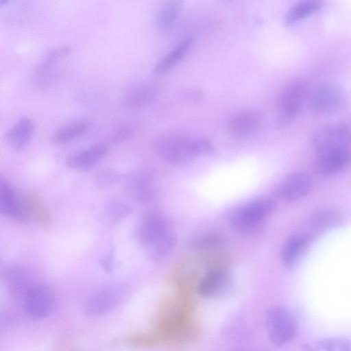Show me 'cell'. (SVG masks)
<instances>
[{
	"label": "cell",
	"mask_w": 351,
	"mask_h": 351,
	"mask_svg": "<svg viewBox=\"0 0 351 351\" xmlns=\"http://www.w3.org/2000/svg\"><path fill=\"white\" fill-rule=\"evenodd\" d=\"M157 154L172 164H180L213 151L210 142L205 138H191L178 132L162 135L156 143Z\"/></svg>",
	"instance_id": "6da1fadb"
},
{
	"label": "cell",
	"mask_w": 351,
	"mask_h": 351,
	"mask_svg": "<svg viewBox=\"0 0 351 351\" xmlns=\"http://www.w3.org/2000/svg\"><path fill=\"white\" fill-rule=\"evenodd\" d=\"M310 89L302 79L289 82L282 89L278 99L276 125L282 128L289 125L302 107L307 102Z\"/></svg>",
	"instance_id": "7a4b0ae2"
},
{
	"label": "cell",
	"mask_w": 351,
	"mask_h": 351,
	"mask_svg": "<svg viewBox=\"0 0 351 351\" xmlns=\"http://www.w3.org/2000/svg\"><path fill=\"white\" fill-rule=\"evenodd\" d=\"M274 208L275 202L272 199L268 197L256 199L235 210L230 216V223L238 232L254 233Z\"/></svg>",
	"instance_id": "3957f363"
},
{
	"label": "cell",
	"mask_w": 351,
	"mask_h": 351,
	"mask_svg": "<svg viewBox=\"0 0 351 351\" xmlns=\"http://www.w3.org/2000/svg\"><path fill=\"white\" fill-rule=\"evenodd\" d=\"M346 101L343 90L333 82H323L310 89L307 104L311 111L325 116L342 110Z\"/></svg>",
	"instance_id": "277c9868"
},
{
	"label": "cell",
	"mask_w": 351,
	"mask_h": 351,
	"mask_svg": "<svg viewBox=\"0 0 351 351\" xmlns=\"http://www.w3.org/2000/svg\"><path fill=\"white\" fill-rule=\"evenodd\" d=\"M266 323L269 338L276 346L291 341L297 332V323L293 314L285 307L277 306L268 310Z\"/></svg>",
	"instance_id": "5b68a950"
},
{
	"label": "cell",
	"mask_w": 351,
	"mask_h": 351,
	"mask_svg": "<svg viewBox=\"0 0 351 351\" xmlns=\"http://www.w3.org/2000/svg\"><path fill=\"white\" fill-rule=\"evenodd\" d=\"M71 52L67 46L54 48L48 51L36 68L32 83L39 89L50 87L56 81L60 70L62 60Z\"/></svg>",
	"instance_id": "8992f818"
},
{
	"label": "cell",
	"mask_w": 351,
	"mask_h": 351,
	"mask_svg": "<svg viewBox=\"0 0 351 351\" xmlns=\"http://www.w3.org/2000/svg\"><path fill=\"white\" fill-rule=\"evenodd\" d=\"M350 142V131L342 123L324 125L317 130L312 138V145L316 154L349 148Z\"/></svg>",
	"instance_id": "52a82bcc"
},
{
	"label": "cell",
	"mask_w": 351,
	"mask_h": 351,
	"mask_svg": "<svg viewBox=\"0 0 351 351\" xmlns=\"http://www.w3.org/2000/svg\"><path fill=\"white\" fill-rule=\"evenodd\" d=\"M0 210L4 216L19 222H27L32 217L27 199L19 197L2 178L0 180Z\"/></svg>",
	"instance_id": "ba28073f"
},
{
	"label": "cell",
	"mask_w": 351,
	"mask_h": 351,
	"mask_svg": "<svg viewBox=\"0 0 351 351\" xmlns=\"http://www.w3.org/2000/svg\"><path fill=\"white\" fill-rule=\"evenodd\" d=\"M311 190V182L306 174L294 172L287 175L273 188L274 195L282 200L293 202L306 195Z\"/></svg>",
	"instance_id": "9c48e42d"
},
{
	"label": "cell",
	"mask_w": 351,
	"mask_h": 351,
	"mask_svg": "<svg viewBox=\"0 0 351 351\" xmlns=\"http://www.w3.org/2000/svg\"><path fill=\"white\" fill-rule=\"evenodd\" d=\"M123 297V291L117 286L107 287L93 294L85 305V313L89 317H98L114 308Z\"/></svg>",
	"instance_id": "30bf717a"
},
{
	"label": "cell",
	"mask_w": 351,
	"mask_h": 351,
	"mask_svg": "<svg viewBox=\"0 0 351 351\" xmlns=\"http://www.w3.org/2000/svg\"><path fill=\"white\" fill-rule=\"evenodd\" d=\"M53 298L49 290L40 285H32L23 295V307L32 317L43 318L51 311Z\"/></svg>",
	"instance_id": "8fae6325"
},
{
	"label": "cell",
	"mask_w": 351,
	"mask_h": 351,
	"mask_svg": "<svg viewBox=\"0 0 351 351\" xmlns=\"http://www.w3.org/2000/svg\"><path fill=\"white\" fill-rule=\"evenodd\" d=\"M351 164V151L349 148L336 149L317 154L315 168L323 176L338 173Z\"/></svg>",
	"instance_id": "7c38bea8"
},
{
	"label": "cell",
	"mask_w": 351,
	"mask_h": 351,
	"mask_svg": "<svg viewBox=\"0 0 351 351\" xmlns=\"http://www.w3.org/2000/svg\"><path fill=\"white\" fill-rule=\"evenodd\" d=\"M169 230L165 217L157 213H151L143 218L138 229V238L141 243L147 246Z\"/></svg>",
	"instance_id": "4fadbf2b"
},
{
	"label": "cell",
	"mask_w": 351,
	"mask_h": 351,
	"mask_svg": "<svg viewBox=\"0 0 351 351\" xmlns=\"http://www.w3.org/2000/svg\"><path fill=\"white\" fill-rule=\"evenodd\" d=\"M160 89V85L154 82L138 84L128 90L123 97V104L128 108H141L156 99Z\"/></svg>",
	"instance_id": "5bb4252c"
},
{
	"label": "cell",
	"mask_w": 351,
	"mask_h": 351,
	"mask_svg": "<svg viewBox=\"0 0 351 351\" xmlns=\"http://www.w3.org/2000/svg\"><path fill=\"white\" fill-rule=\"evenodd\" d=\"M108 147L106 143H97L71 155L67 165L72 169L86 171L93 168L107 154Z\"/></svg>",
	"instance_id": "9a60e30c"
},
{
	"label": "cell",
	"mask_w": 351,
	"mask_h": 351,
	"mask_svg": "<svg viewBox=\"0 0 351 351\" xmlns=\"http://www.w3.org/2000/svg\"><path fill=\"white\" fill-rule=\"evenodd\" d=\"M230 284L228 273L223 269H216L208 272L200 281L199 294L204 298H213L226 292Z\"/></svg>",
	"instance_id": "2e32d148"
},
{
	"label": "cell",
	"mask_w": 351,
	"mask_h": 351,
	"mask_svg": "<svg viewBox=\"0 0 351 351\" xmlns=\"http://www.w3.org/2000/svg\"><path fill=\"white\" fill-rule=\"evenodd\" d=\"M260 123L261 118L258 114L253 111L243 112L236 114L230 120L228 131L234 138H243L256 131Z\"/></svg>",
	"instance_id": "e0dca14e"
},
{
	"label": "cell",
	"mask_w": 351,
	"mask_h": 351,
	"mask_svg": "<svg viewBox=\"0 0 351 351\" xmlns=\"http://www.w3.org/2000/svg\"><path fill=\"white\" fill-rule=\"evenodd\" d=\"M34 131V124L28 117H23L5 133V139L15 152L23 149L30 141Z\"/></svg>",
	"instance_id": "ac0fdd59"
},
{
	"label": "cell",
	"mask_w": 351,
	"mask_h": 351,
	"mask_svg": "<svg viewBox=\"0 0 351 351\" xmlns=\"http://www.w3.org/2000/svg\"><path fill=\"white\" fill-rule=\"evenodd\" d=\"M311 237L303 233L292 234L282 250V261L287 267H292L305 252Z\"/></svg>",
	"instance_id": "d6986e66"
},
{
	"label": "cell",
	"mask_w": 351,
	"mask_h": 351,
	"mask_svg": "<svg viewBox=\"0 0 351 351\" xmlns=\"http://www.w3.org/2000/svg\"><path fill=\"white\" fill-rule=\"evenodd\" d=\"M341 216L332 210L324 209L314 213L308 221L309 236L325 232L339 224Z\"/></svg>",
	"instance_id": "ffe728a7"
},
{
	"label": "cell",
	"mask_w": 351,
	"mask_h": 351,
	"mask_svg": "<svg viewBox=\"0 0 351 351\" xmlns=\"http://www.w3.org/2000/svg\"><path fill=\"white\" fill-rule=\"evenodd\" d=\"M193 38L188 37L162 58L154 66L153 73L161 75L169 71L182 60L192 45Z\"/></svg>",
	"instance_id": "44dd1931"
},
{
	"label": "cell",
	"mask_w": 351,
	"mask_h": 351,
	"mask_svg": "<svg viewBox=\"0 0 351 351\" xmlns=\"http://www.w3.org/2000/svg\"><path fill=\"white\" fill-rule=\"evenodd\" d=\"M322 6V2L319 1H300L287 12L284 17V23L287 26L292 25L317 13Z\"/></svg>",
	"instance_id": "7402d4cb"
},
{
	"label": "cell",
	"mask_w": 351,
	"mask_h": 351,
	"mask_svg": "<svg viewBox=\"0 0 351 351\" xmlns=\"http://www.w3.org/2000/svg\"><path fill=\"white\" fill-rule=\"evenodd\" d=\"M90 123L86 121H76L69 123L56 130L51 136V142L61 145L72 141L84 134Z\"/></svg>",
	"instance_id": "603a6c76"
},
{
	"label": "cell",
	"mask_w": 351,
	"mask_h": 351,
	"mask_svg": "<svg viewBox=\"0 0 351 351\" xmlns=\"http://www.w3.org/2000/svg\"><path fill=\"white\" fill-rule=\"evenodd\" d=\"M176 236L171 230L160 239L146 246L149 258L155 262L162 261L176 244Z\"/></svg>",
	"instance_id": "cb8c5ba5"
},
{
	"label": "cell",
	"mask_w": 351,
	"mask_h": 351,
	"mask_svg": "<svg viewBox=\"0 0 351 351\" xmlns=\"http://www.w3.org/2000/svg\"><path fill=\"white\" fill-rule=\"evenodd\" d=\"M182 8L180 1H169L165 2L159 8L156 16V24L158 29L167 30L176 21Z\"/></svg>",
	"instance_id": "d4e9b609"
},
{
	"label": "cell",
	"mask_w": 351,
	"mask_h": 351,
	"mask_svg": "<svg viewBox=\"0 0 351 351\" xmlns=\"http://www.w3.org/2000/svg\"><path fill=\"white\" fill-rule=\"evenodd\" d=\"M130 189L135 198L141 202L149 200L154 194L152 179L145 173L134 176L130 182Z\"/></svg>",
	"instance_id": "484cf974"
},
{
	"label": "cell",
	"mask_w": 351,
	"mask_h": 351,
	"mask_svg": "<svg viewBox=\"0 0 351 351\" xmlns=\"http://www.w3.org/2000/svg\"><path fill=\"white\" fill-rule=\"evenodd\" d=\"M131 211L128 204L121 202H112L106 206L103 217L108 223L114 225L128 217Z\"/></svg>",
	"instance_id": "4316f807"
},
{
	"label": "cell",
	"mask_w": 351,
	"mask_h": 351,
	"mask_svg": "<svg viewBox=\"0 0 351 351\" xmlns=\"http://www.w3.org/2000/svg\"><path fill=\"white\" fill-rule=\"evenodd\" d=\"M308 350L317 351H351V342L346 339L333 338L316 342L313 346H308Z\"/></svg>",
	"instance_id": "83f0119b"
},
{
	"label": "cell",
	"mask_w": 351,
	"mask_h": 351,
	"mask_svg": "<svg viewBox=\"0 0 351 351\" xmlns=\"http://www.w3.org/2000/svg\"><path fill=\"white\" fill-rule=\"evenodd\" d=\"M6 279L10 288L15 292L23 293L32 285L27 275L22 270L15 269L8 271Z\"/></svg>",
	"instance_id": "f1b7e54d"
},
{
	"label": "cell",
	"mask_w": 351,
	"mask_h": 351,
	"mask_svg": "<svg viewBox=\"0 0 351 351\" xmlns=\"http://www.w3.org/2000/svg\"><path fill=\"white\" fill-rule=\"evenodd\" d=\"M223 243L222 237L216 232H209L199 236L191 243V247L195 250H210L218 247Z\"/></svg>",
	"instance_id": "f546056e"
},
{
	"label": "cell",
	"mask_w": 351,
	"mask_h": 351,
	"mask_svg": "<svg viewBox=\"0 0 351 351\" xmlns=\"http://www.w3.org/2000/svg\"><path fill=\"white\" fill-rule=\"evenodd\" d=\"M121 177V173L116 171L105 170L97 175L95 183L99 187H106L117 182Z\"/></svg>",
	"instance_id": "4dcf8cb0"
},
{
	"label": "cell",
	"mask_w": 351,
	"mask_h": 351,
	"mask_svg": "<svg viewBox=\"0 0 351 351\" xmlns=\"http://www.w3.org/2000/svg\"><path fill=\"white\" fill-rule=\"evenodd\" d=\"M132 133V127L129 123H121L112 132V141L117 143L123 142L131 136Z\"/></svg>",
	"instance_id": "1f68e13d"
},
{
	"label": "cell",
	"mask_w": 351,
	"mask_h": 351,
	"mask_svg": "<svg viewBox=\"0 0 351 351\" xmlns=\"http://www.w3.org/2000/svg\"><path fill=\"white\" fill-rule=\"evenodd\" d=\"M128 343L132 346H147L152 343V338L145 335H133L130 337Z\"/></svg>",
	"instance_id": "d6a6232c"
},
{
	"label": "cell",
	"mask_w": 351,
	"mask_h": 351,
	"mask_svg": "<svg viewBox=\"0 0 351 351\" xmlns=\"http://www.w3.org/2000/svg\"><path fill=\"white\" fill-rule=\"evenodd\" d=\"M101 265L107 272H111L114 268V255L112 252H108L101 260Z\"/></svg>",
	"instance_id": "836d02e7"
},
{
	"label": "cell",
	"mask_w": 351,
	"mask_h": 351,
	"mask_svg": "<svg viewBox=\"0 0 351 351\" xmlns=\"http://www.w3.org/2000/svg\"><path fill=\"white\" fill-rule=\"evenodd\" d=\"M6 2H8V1L6 0H0V5H2L3 3H5Z\"/></svg>",
	"instance_id": "e575fe53"
}]
</instances>
